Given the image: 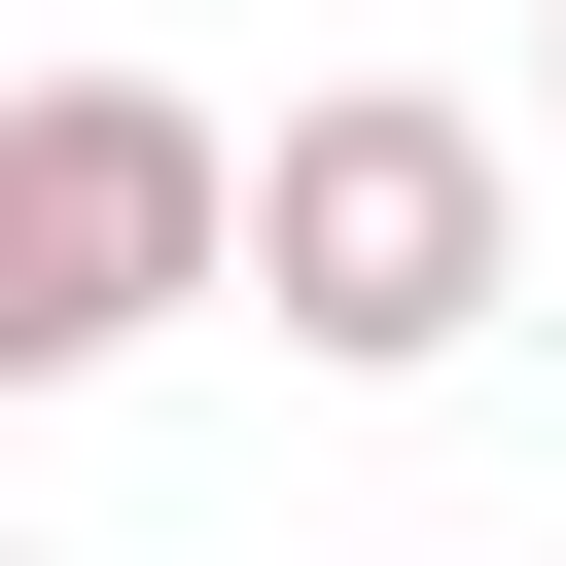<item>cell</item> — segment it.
<instances>
[{"label": "cell", "mask_w": 566, "mask_h": 566, "mask_svg": "<svg viewBox=\"0 0 566 566\" xmlns=\"http://www.w3.org/2000/svg\"><path fill=\"white\" fill-rule=\"evenodd\" d=\"M212 283H283V354L424 389V354H495V283H531V142L424 106V71H318L283 142H212Z\"/></svg>", "instance_id": "cell-1"}, {"label": "cell", "mask_w": 566, "mask_h": 566, "mask_svg": "<svg viewBox=\"0 0 566 566\" xmlns=\"http://www.w3.org/2000/svg\"><path fill=\"white\" fill-rule=\"evenodd\" d=\"M142 318H212V106L177 71H35L0 106V389H106Z\"/></svg>", "instance_id": "cell-2"}]
</instances>
